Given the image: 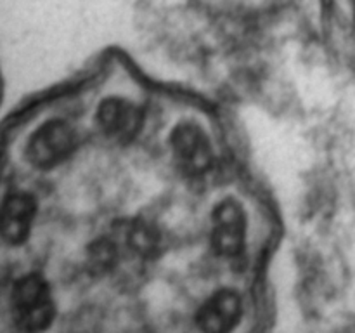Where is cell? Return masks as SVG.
Here are the masks:
<instances>
[{
	"label": "cell",
	"mask_w": 355,
	"mask_h": 333,
	"mask_svg": "<svg viewBox=\"0 0 355 333\" xmlns=\"http://www.w3.org/2000/svg\"><path fill=\"white\" fill-rule=\"evenodd\" d=\"M12 314L21 330L38 332L51 325L54 318V300L47 281L38 274H28L12 290Z\"/></svg>",
	"instance_id": "cell-1"
},
{
	"label": "cell",
	"mask_w": 355,
	"mask_h": 333,
	"mask_svg": "<svg viewBox=\"0 0 355 333\" xmlns=\"http://www.w3.org/2000/svg\"><path fill=\"white\" fill-rule=\"evenodd\" d=\"M75 142L76 135L71 125L62 120H51L30 137L26 160L37 169H52L71 155Z\"/></svg>",
	"instance_id": "cell-2"
},
{
	"label": "cell",
	"mask_w": 355,
	"mask_h": 333,
	"mask_svg": "<svg viewBox=\"0 0 355 333\" xmlns=\"http://www.w3.org/2000/svg\"><path fill=\"white\" fill-rule=\"evenodd\" d=\"M172 149L177 163L187 176H201L214 162L208 135L196 123H180L172 134Z\"/></svg>",
	"instance_id": "cell-3"
},
{
	"label": "cell",
	"mask_w": 355,
	"mask_h": 333,
	"mask_svg": "<svg viewBox=\"0 0 355 333\" xmlns=\"http://www.w3.org/2000/svg\"><path fill=\"white\" fill-rule=\"evenodd\" d=\"M211 241L217 253L224 257H236L245 248L246 217L245 210L236 200H225L215 207Z\"/></svg>",
	"instance_id": "cell-4"
},
{
	"label": "cell",
	"mask_w": 355,
	"mask_h": 333,
	"mask_svg": "<svg viewBox=\"0 0 355 333\" xmlns=\"http://www.w3.org/2000/svg\"><path fill=\"white\" fill-rule=\"evenodd\" d=\"M97 123L110 139L128 142L135 139L144 123V114L135 104L125 99H106L97 110Z\"/></svg>",
	"instance_id": "cell-5"
},
{
	"label": "cell",
	"mask_w": 355,
	"mask_h": 333,
	"mask_svg": "<svg viewBox=\"0 0 355 333\" xmlns=\"http://www.w3.org/2000/svg\"><path fill=\"white\" fill-rule=\"evenodd\" d=\"M37 214V201L28 193H12L0 205V236L9 245L28 239Z\"/></svg>",
	"instance_id": "cell-6"
},
{
	"label": "cell",
	"mask_w": 355,
	"mask_h": 333,
	"mask_svg": "<svg viewBox=\"0 0 355 333\" xmlns=\"http://www.w3.org/2000/svg\"><path fill=\"white\" fill-rule=\"evenodd\" d=\"M241 318V298L232 290L211 295L198 312V325L205 332L224 333L234 328Z\"/></svg>",
	"instance_id": "cell-7"
},
{
	"label": "cell",
	"mask_w": 355,
	"mask_h": 333,
	"mask_svg": "<svg viewBox=\"0 0 355 333\" xmlns=\"http://www.w3.org/2000/svg\"><path fill=\"white\" fill-rule=\"evenodd\" d=\"M354 9H355V0H354Z\"/></svg>",
	"instance_id": "cell-8"
}]
</instances>
